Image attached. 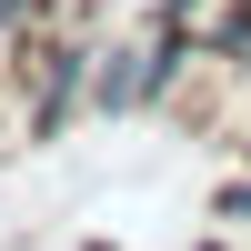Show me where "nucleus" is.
Wrapping results in <instances>:
<instances>
[]
</instances>
